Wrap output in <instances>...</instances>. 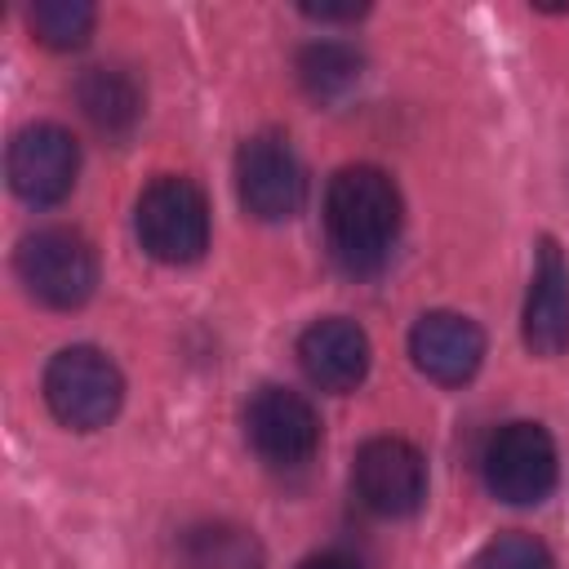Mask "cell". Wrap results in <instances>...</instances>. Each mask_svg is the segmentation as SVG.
Wrapping results in <instances>:
<instances>
[{
	"mask_svg": "<svg viewBox=\"0 0 569 569\" xmlns=\"http://www.w3.org/2000/svg\"><path fill=\"white\" fill-rule=\"evenodd\" d=\"M405 204L396 182L373 164H342L325 187V231L333 258L351 276H373L387 267L400 240Z\"/></svg>",
	"mask_w": 569,
	"mask_h": 569,
	"instance_id": "cell-1",
	"label": "cell"
},
{
	"mask_svg": "<svg viewBox=\"0 0 569 569\" xmlns=\"http://www.w3.org/2000/svg\"><path fill=\"white\" fill-rule=\"evenodd\" d=\"M133 227L156 262L187 267L209 249V200L191 178L160 173L142 187Z\"/></svg>",
	"mask_w": 569,
	"mask_h": 569,
	"instance_id": "cell-2",
	"label": "cell"
},
{
	"mask_svg": "<svg viewBox=\"0 0 569 569\" xmlns=\"http://www.w3.org/2000/svg\"><path fill=\"white\" fill-rule=\"evenodd\" d=\"M44 400L53 418L71 431H98L120 413L124 378L116 360L89 342L62 347L44 369Z\"/></svg>",
	"mask_w": 569,
	"mask_h": 569,
	"instance_id": "cell-3",
	"label": "cell"
},
{
	"mask_svg": "<svg viewBox=\"0 0 569 569\" xmlns=\"http://www.w3.org/2000/svg\"><path fill=\"white\" fill-rule=\"evenodd\" d=\"M13 267H18L22 289L36 302L53 307V311H71V307L89 302V293L98 284V253L71 227H40V231H31L18 244Z\"/></svg>",
	"mask_w": 569,
	"mask_h": 569,
	"instance_id": "cell-4",
	"label": "cell"
},
{
	"mask_svg": "<svg viewBox=\"0 0 569 569\" xmlns=\"http://www.w3.org/2000/svg\"><path fill=\"white\" fill-rule=\"evenodd\" d=\"M236 196L258 222H284L307 200V169L284 133H253L236 151Z\"/></svg>",
	"mask_w": 569,
	"mask_h": 569,
	"instance_id": "cell-5",
	"label": "cell"
},
{
	"mask_svg": "<svg viewBox=\"0 0 569 569\" xmlns=\"http://www.w3.org/2000/svg\"><path fill=\"white\" fill-rule=\"evenodd\" d=\"M556 440L538 422H507L485 445V485L511 507H533L556 489Z\"/></svg>",
	"mask_w": 569,
	"mask_h": 569,
	"instance_id": "cell-6",
	"label": "cell"
},
{
	"mask_svg": "<svg viewBox=\"0 0 569 569\" xmlns=\"http://www.w3.org/2000/svg\"><path fill=\"white\" fill-rule=\"evenodd\" d=\"M351 480H356L360 502L373 516L400 520V516H413L427 498V458L418 445L400 436H373L360 445Z\"/></svg>",
	"mask_w": 569,
	"mask_h": 569,
	"instance_id": "cell-7",
	"label": "cell"
},
{
	"mask_svg": "<svg viewBox=\"0 0 569 569\" xmlns=\"http://www.w3.org/2000/svg\"><path fill=\"white\" fill-rule=\"evenodd\" d=\"M244 436L271 467H302L320 449V413L289 387H258L244 405Z\"/></svg>",
	"mask_w": 569,
	"mask_h": 569,
	"instance_id": "cell-8",
	"label": "cell"
},
{
	"mask_svg": "<svg viewBox=\"0 0 569 569\" xmlns=\"http://www.w3.org/2000/svg\"><path fill=\"white\" fill-rule=\"evenodd\" d=\"M9 187L27 204H58L80 173V147L62 124H27L9 142Z\"/></svg>",
	"mask_w": 569,
	"mask_h": 569,
	"instance_id": "cell-9",
	"label": "cell"
},
{
	"mask_svg": "<svg viewBox=\"0 0 569 569\" xmlns=\"http://www.w3.org/2000/svg\"><path fill=\"white\" fill-rule=\"evenodd\" d=\"M409 356L431 382L462 387L485 365V329L458 311H427L409 329Z\"/></svg>",
	"mask_w": 569,
	"mask_h": 569,
	"instance_id": "cell-10",
	"label": "cell"
},
{
	"mask_svg": "<svg viewBox=\"0 0 569 569\" xmlns=\"http://www.w3.org/2000/svg\"><path fill=\"white\" fill-rule=\"evenodd\" d=\"M520 333H525V347L547 360L569 347V258L551 236L538 240V262H533V280L525 293Z\"/></svg>",
	"mask_w": 569,
	"mask_h": 569,
	"instance_id": "cell-11",
	"label": "cell"
},
{
	"mask_svg": "<svg viewBox=\"0 0 569 569\" xmlns=\"http://www.w3.org/2000/svg\"><path fill=\"white\" fill-rule=\"evenodd\" d=\"M298 365L320 391H356L369 373V333L347 316H320L298 338Z\"/></svg>",
	"mask_w": 569,
	"mask_h": 569,
	"instance_id": "cell-12",
	"label": "cell"
},
{
	"mask_svg": "<svg viewBox=\"0 0 569 569\" xmlns=\"http://www.w3.org/2000/svg\"><path fill=\"white\" fill-rule=\"evenodd\" d=\"M76 102L93 120V129H102L111 138H124L142 116V89L120 67H89L76 84Z\"/></svg>",
	"mask_w": 569,
	"mask_h": 569,
	"instance_id": "cell-13",
	"label": "cell"
},
{
	"mask_svg": "<svg viewBox=\"0 0 569 569\" xmlns=\"http://www.w3.org/2000/svg\"><path fill=\"white\" fill-rule=\"evenodd\" d=\"M187 569H262V547L240 525H200L182 538Z\"/></svg>",
	"mask_w": 569,
	"mask_h": 569,
	"instance_id": "cell-14",
	"label": "cell"
},
{
	"mask_svg": "<svg viewBox=\"0 0 569 569\" xmlns=\"http://www.w3.org/2000/svg\"><path fill=\"white\" fill-rule=\"evenodd\" d=\"M360 67H365V58L342 40H316V44H307L298 53V80L320 102L342 98L360 80Z\"/></svg>",
	"mask_w": 569,
	"mask_h": 569,
	"instance_id": "cell-15",
	"label": "cell"
},
{
	"mask_svg": "<svg viewBox=\"0 0 569 569\" xmlns=\"http://www.w3.org/2000/svg\"><path fill=\"white\" fill-rule=\"evenodd\" d=\"M27 22L44 49H80L89 40L98 13L84 0H36L27 9Z\"/></svg>",
	"mask_w": 569,
	"mask_h": 569,
	"instance_id": "cell-16",
	"label": "cell"
},
{
	"mask_svg": "<svg viewBox=\"0 0 569 569\" xmlns=\"http://www.w3.org/2000/svg\"><path fill=\"white\" fill-rule=\"evenodd\" d=\"M476 569H556V565H551V551L533 533L507 529V533H498L480 547Z\"/></svg>",
	"mask_w": 569,
	"mask_h": 569,
	"instance_id": "cell-17",
	"label": "cell"
},
{
	"mask_svg": "<svg viewBox=\"0 0 569 569\" xmlns=\"http://www.w3.org/2000/svg\"><path fill=\"white\" fill-rule=\"evenodd\" d=\"M302 13L316 22H356L365 13V4H302Z\"/></svg>",
	"mask_w": 569,
	"mask_h": 569,
	"instance_id": "cell-18",
	"label": "cell"
},
{
	"mask_svg": "<svg viewBox=\"0 0 569 569\" xmlns=\"http://www.w3.org/2000/svg\"><path fill=\"white\" fill-rule=\"evenodd\" d=\"M298 569H360L351 556H342V551H316V556H307Z\"/></svg>",
	"mask_w": 569,
	"mask_h": 569,
	"instance_id": "cell-19",
	"label": "cell"
}]
</instances>
